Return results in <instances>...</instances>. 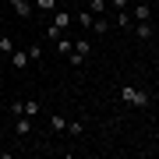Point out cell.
Instances as JSON below:
<instances>
[{"label":"cell","mask_w":159,"mask_h":159,"mask_svg":"<svg viewBox=\"0 0 159 159\" xmlns=\"http://www.w3.org/2000/svg\"><path fill=\"white\" fill-rule=\"evenodd\" d=\"M39 110H43L39 99H29V102L21 99V117H39Z\"/></svg>","instance_id":"obj_8"},{"label":"cell","mask_w":159,"mask_h":159,"mask_svg":"<svg viewBox=\"0 0 159 159\" xmlns=\"http://www.w3.org/2000/svg\"><path fill=\"white\" fill-rule=\"evenodd\" d=\"M11 67H14V71H25V67H29V50H18V46H14V53H11Z\"/></svg>","instance_id":"obj_4"},{"label":"cell","mask_w":159,"mask_h":159,"mask_svg":"<svg viewBox=\"0 0 159 159\" xmlns=\"http://www.w3.org/2000/svg\"><path fill=\"white\" fill-rule=\"evenodd\" d=\"M131 18H134V21H148V18H152V7L134 4V7H131Z\"/></svg>","instance_id":"obj_6"},{"label":"cell","mask_w":159,"mask_h":159,"mask_svg":"<svg viewBox=\"0 0 159 159\" xmlns=\"http://www.w3.org/2000/svg\"><path fill=\"white\" fill-rule=\"evenodd\" d=\"M0 53H7V57L14 53V39L11 35H0Z\"/></svg>","instance_id":"obj_13"},{"label":"cell","mask_w":159,"mask_h":159,"mask_svg":"<svg viewBox=\"0 0 159 159\" xmlns=\"http://www.w3.org/2000/svg\"><path fill=\"white\" fill-rule=\"evenodd\" d=\"M74 53H81V57H89V53H92V43H89V39H78V43H74Z\"/></svg>","instance_id":"obj_15"},{"label":"cell","mask_w":159,"mask_h":159,"mask_svg":"<svg viewBox=\"0 0 159 159\" xmlns=\"http://www.w3.org/2000/svg\"><path fill=\"white\" fill-rule=\"evenodd\" d=\"M127 4H131V0H110V7H113V11H124Z\"/></svg>","instance_id":"obj_21"},{"label":"cell","mask_w":159,"mask_h":159,"mask_svg":"<svg viewBox=\"0 0 159 159\" xmlns=\"http://www.w3.org/2000/svg\"><path fill=\"white\" fill-rule=\"evenodd\" d=\"M71 50H74V43H71V39H64V35H60V39H57V53H60V57H67Z\"/></svg>","instance_id":"obj_12"},{"label":"cell","mask_w":159,"mask_h":159,"mask_svg":"<svg viewBox=\"0 0 159 159\" xmlns=\"http://www.w3.org/2000/svg\"><path fill=\"white\" fill-rule=\"evenodd\" d=\"M50 131H53V134H60V131H67V120L53 113V117H50Z\"/></svg>","instance_id":"obj_11"},{"label":"cell","mask_w":159,"mask_h":159,"mask_svg":"<svg viewBox=\"0 0 159 159\" xmlns=\"http://www.w3.org/2000/svg\"><path fill=\"white\" fill-rule=\"evenodd\" d=\"M134 35H138V39H152V25H148V21H134Z\"/></svg>","instance_id":"obj_9"},{"label":"cell","mask_w":159,"mask_h":159,"mask_svg":"<svg viewBox=\"0 0 159 159\" xmlns=\"http://www.w3.org/2000/svg\"><path fill=\"white\" fill-rule=\"evenodd\" d=\"M71 21H74V14H71V11H64V7H57V11H53V18H50V29H46V35L57 43L60 35L71 29Z\"/></svg>","instance_id":"obj_1"},{"label":"cell","mask_w":159,"mask_h":159,"mask_svg":"<svg viewBox=\"0 0 159 159\" xmlns=\"http://www.w3.org/2000/svg\"><path fill=\"white\" fill-rule=\"evenodd\" d=\"M74 21H78V25H81V29H85V32H89V29H92V21H96V14H92V11H89V7H85V11H78V14H74Z\"/></svg>","instance_id":"obj_7"},{"label":"cell","mask_w":159,"mask_h":159,"mask_svg":"<svg viewBox=\"0 0 159 159\" xmlns=\"http://www.w3.org/2000/svg\"><path fill=\"white\" fill-rule=\"evenodd\" d=\"M89 11L99 18V14H106V11H110V4H106V0H89Z\"/></svg>","instance_id":"obj_10"},{"label":"cell","mask_w":159,"mask_h":159,"mask_svg":"<svg viewBox=\"0 0 159 159\" xmlns=\"http://www.w3.org/2000/svg\"><path fill=\"white\" fill-rule=\"evenodd\" d=\"M11 7H14V14L21 18V21H29L32 11H35V4H32V0H11Z\"/></svg>","instance_id":"obj_3"},{"label":"cell","mask_w":159,"mask_h":159,"mask_svg":"<svg viewBox=\"0 0 159 159\" xmlns=\"http://www.w3.org/2000/svg\"><path fill=\"white\" fill-rule=\"evenodd\" d=\"M131 21H134V18H131V11H127V7H124V11H117V25H120V29H127Z\"/></svg>","instance_id":"obj_16"},{"label":"cell","mask_w":159,"mask_h":159,"mask_svg":"<svg viewBox=\"0 0 159 159\" xmlns=\"http://www.w3.org/2000/svg\"><path fill=\"white\" fill-rule=\"evenodd\" d=\"M39 11H57V0H32Z\"/></svg>","instance_id":"obj_19"},{"label":"cell","mask_w":159,"mask_h":159,"mask_svg":"<svg viewBox=\"0 0 159 159\" xmlns=\"http://www.w3.org/2000/svg\"><path fill=\"white\" fill-rule=\"evenodd\" d=\"M29 60H43V43H32L29 46Z\"/></svg>","instance_id":"obj_18"},{"label":"cell","mask_w":159,"mask_h":159,"mask_svg":"<svg viewBox=\"0 0 159 159\" xmlns=\"http://www.w3.org/2000/svg\"><path fill=\"white\" fill-rule=\"evenodd\" d=\"M106 29H110V21H106V18H102V14H99V18H96V21H92V32H99V35H102V32H106Z\"/></svg>","instance_id":"obj_17"},{"label":"cell","mask_w":159,"mask_h":159,"mask_svg":"<svg viewBox=\"0 0 159 159\" xmlns=\"http://www.w3.org/2000/svg\"><path fill=\"white\" fill-rule=\"evenodd\" d=\"M67 134H74V138L85 134V124H81V120H67Z\"/></svg>","instance_id":"obj_14"},{"label":"cell","mask_w":159,"mask_h":159,"mask_svg":"<svg viewBox=\"0 0 159 159\" xmlns=\"http://www.w3.org/2000/svg\"><path fill=\"white\" fill-rule=\"evenodd\" d=\"M67 64H71V67H81V64H85V57H81V53H74V50H71V53H67Z\"/></svg>","instance_id":"obj_20"},{"label":"cell","mask_w":159,"mask_h":159,"mask_svg":"<svg viewBox=\"0 0 159 159\" xmlns=\"http://www.w3.org/2000/svg\"><path fill=\"white\" fill-rule=\"evenodd\" d=\"M14 134H18V138H29V134H32V117H18V120H14Z\"/></svg>","instance_id":"obj_5"},{"label":"cell","mask_w":159,"mask_h":159,"mask_svg":"<svg viewBox=\"0 0 159 159\" xmlns=\"http://www.w3.org/2000/svg\"><path fill=\"white\" fill-rule=\"evenodd\" d=\"M117 96L124 99L127 106H138V110H145V106H148V92L134 89V85H120V89H117Z\"/></svg>","instance_id":"obj_2"}]
</instances>
